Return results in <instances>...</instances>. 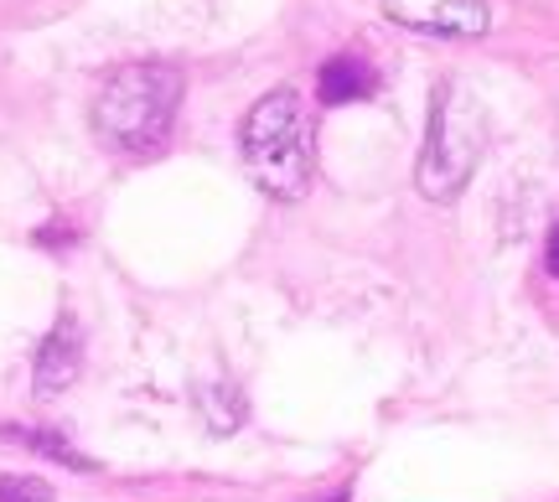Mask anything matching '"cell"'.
Returning a JSON list of instances; mask_svg holds the SVG:
<instances>
[{
    "label": "cell",
    "mask_w": 559,
    "mask_h": 502,
    "mask_svg": "<svg viewBox=\"0 0 559 502\" xmlns=\"http://www.w3.org/2000/svg\"><path fill=\"white\" fill-rule=\"evenodd\" d=\"M239 156L249 166V177L260 181L270 198L296 202L311 192L317 135H311V109H306L296 88H275L243 115Z\"/></svg>",
    "instance_id": "obj_1"
},
{
    "label": "cell",
    "mask_w": 559,
    "mask_h": 502,
    "mask_svg": "<svg viewBox=\"0 0 559 502\" xmlns=\"http://www.w3.org/2000/svg\"><path fill=\"white\" fill-rule=\"evenodd\" d=\"M181 99V73L171 62H124L94 94V130L109 151L145 156L166 141Z\"/></svg>",
    "instance_id": "obj_2"
},
{
    "label": "cell",
    "mask_w": 559,
    "mask_h": 502,
    "mask_svg": "<svg viewBox=\"0 0 559 502\" xmlns=\"http://www.w3.org/2000/svg\"><path fill=\"white\" fill-rule=\"evenodd\" d=\"M481 156V109L472 104V94L445 88L436 104V124H430V141H425V162H419V192L425 198H456L472 166Z\"/></svg>",
    "instance_id": "obj_3"
},
{
    "label": "cell",
    "mask_w": 559,
    "mask_h": 502,
    "mask_svg": "<svg viewBox=\"0 0 559 502\" xmlns=\"http://www.w3.org/2000/svg\"><path fill=\"white\" fill-rule=\"evenodd\" d=\"M383 11L400 26L436 32V37H481L492 26L487 0H383Z\"/></svg>",
    "instance_id": "obj_4"
},
{
    "label": "cell",
    "mask_w": 559,
    "mask_h": 502,
    "mask_svg": "<svg viewBox=\"0 0 559 502\" xmlns=\"http://www.w3.org/2000/svg\"><path fill=\"white\" fill-rule=\"evenodd\" d=\"M368 68H362L358 58H337L321 68V99L326 104H342V99H358L362 88H368Z\"/></svg>",
    "instance_id": "obj_5"
},
{
    "label": "cell",
    "mask_w": 559,
    "mask_h": 502,
    "mask_svg": "<svg viewBox=\"0 0 559 502\" xmlns=\"http://www.w3.org/2000/svg\"><path fill=\"white\" fill-rule=\"evenodd\" d=\"M544 260H549V275H559V223H555V234H549V254Z\"/></svg>",
    "instance_id": "obj_6"
}]
</instances>
